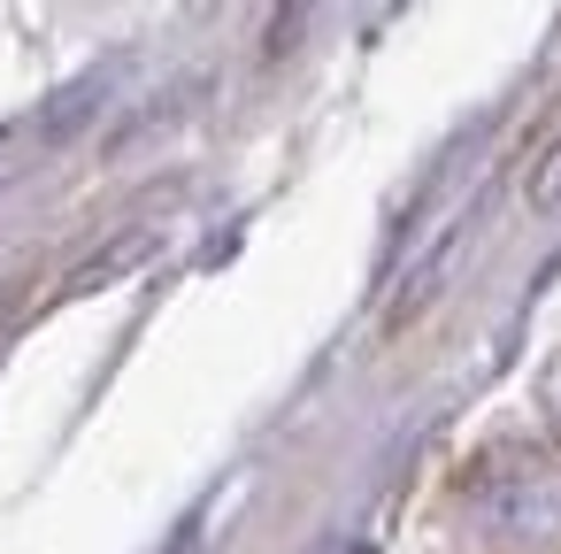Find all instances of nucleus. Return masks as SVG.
Returning <instances> with one entry per match:
<instances>
[{
	"instance_id": "obj_1",
	"label": "nucleus",
	"mask_w": 561,
	"mask_h": 554,
	"mask_svg": "<svg viewBox=\"0 0 561 554\" xmlns=\"http://www.w3.org/2000/svg\"><path fill=\"white\" fill-rule=\"evenodd\" d=\"M461 508L507 554L561 546V454L530 446V439H507V446L477 454L469 477H461Z\"/></svg>"
},
{
	"instance_id": "obj_2",
	"label": "nucleus",
	"mask_w": 561,
	"mask_h": 554,
	"mask_svg": "<svg viewBox=\"0 0 561 554\" xmlns=\"http://www.w3.org/2000/svg\"><path fill=\"white\" fill-rule=\"evenodd\" d=\"M553 201H561V147H553V155H546V170L530 178V208H553Z\"/></svg>"
},
{
	"instance_id": "obj_3",
	"label": "nucleus",
	"mask_w": 561,
	"mask_h": 554,
	"mask_svg": "<svg viewBox=\"0 0 561 554\" xmlns=\"http://www.w3.org/2000/svg\"><path fill=\"white\" fill-rule=\"evenodd\" d=\"M538 393H546V408H553V416H561V362H553V370H546V377H538Z\"/></svg>"
}]
</instances>
